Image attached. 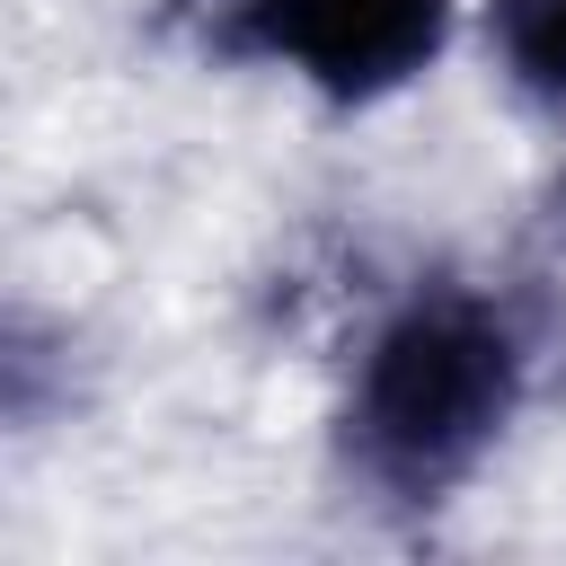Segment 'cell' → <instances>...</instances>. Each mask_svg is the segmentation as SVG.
I'll use <instances>...</instances> for the list:
<instances>
[{
    "label": "cell",
    "instance_id": "cell-1",
    "mask_svg": "<svg viewBox=\"0 0 566 566\" xmlns=\"http://www.w3.org/2000/svg\"><path fill=\"white\" fill-rule=\"evenodd\" d=\"M513 389H522L513 327L469 292H424L363 354L354 451L389 486H442L504 433Z\"/></svg>",
    "mask_w": 566,
    "mask_h": 566
},
{
    "label": "cell",
    "instance_id": "cell-2",
    "mask_svg": "<svg viewBox=\"0 0 566 566\" xmlns=\"http://www.w3.org/2000/svg\"><path fill=\"white\" fill-rule=\"evenodd\" d=\"M265 53L327 97H380L442 53L451 0H221Z\"/></svg>",
    "mask_w": 566,
    "mask_h": 566
},
{
    "label": "cell",
    "instance_id": "cell-3",
    "mask_svg": "<svg viewBox=\"0 0 566 566\" xmlns=\"http://www.w3.org/2000/svg\"><path fill=\"white\" fill-rule=\"evenodd\" d=\"M495 53L522 88L566 97V0H495Z\"/></svg>",
    "mask_w": 566,
    "mask_h": 566
}]
</instances>
